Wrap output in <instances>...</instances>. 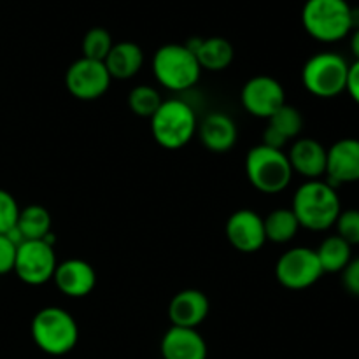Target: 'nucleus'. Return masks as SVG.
Wrapping results in <instances>:
<instances>
[{"mask_svg": "<svg viewBox=\"0 0 359 359\" xmlns=\"http://www.w3.org/2000/svg\"><path fill=\"white\" fill-rule=\"evenodd\" d=\"M291 210L297 216L300 228L311 231H326L335 226L342 203L333 188L326 181H305L300 188L294 191L293 205Z\"/></svg>", "mask_w": 359, "mask_h": 359, "instance_id": "nucleus-1", "label": "nucleus"}, {"mask_svg": "<svg viewBox=\"0 0 359 359\" xmlns=\"http://www.w3.org/2000/svg\"><path fill=\"white\" fill-rule=\"evenodd\" d=\"M302 25L316 41L339 42L353 32V7L347 0H307L302 9Z\"/></svg>", "mask_w": 359, "mask_h": 359, "instance_id": "nucleus-2", "label": "nucleus"}, {"mask_svg": "<svg viewBox=\"0 0 359 359\" xmlns=\"http://www.w3.org/2000/svg\"><path fill=\"white\" fill-rule=\"evenodd\" d=\"M34 344L49 356H65L79 342V326L62 307H44L34 316L30 326Z\"/></svg>", "mask_w": 359, "mask_h": 359, "instance_id": "nucleus-3", "label": "nucleus"}, {"mask_svg": "<svg viewBox=\"0 0 359 359\" xmlns=\"http://www.w3.org/2000/svg\"><path fill=\"white\" fill-rule=\"evenodd\" d=\"M198 128L196 114L189 104L179 98L163 100L151 118V133L165 149L184 147Z\"/></svg>", "mask_w": 359, "mask_h": 359, "instance_id": "nucleus-4", "label": "nucleus"}, {"mask_svg": "<svg viewBox=\"0 0 359 359\" xmlns=\"http://www.w3.org/2000/svg\"><path fill=\"white\" fill-rule=\"evenodd\" d=\"M245 174L258 191L277 195L290 186L294 172L284 151L259 144L245 156Z\"/></svg>", "mask_w": 359, "mask_h": 359, "instance_id": "nucleus-5", "label": "nucleus"}, {"mask_svg": "<svg viewBox=\"0 0 359 359\" xmlns=\"http://www.w3.org/2000/svg\"><path fill=\"white\" fill-rule=\"evenodd\" d=\"M153 74L167 90L186 91L200 81L202 67L186 44H165L154 53Z\"/></svg>", "mask_w": 359, "mask_h": 359, "instance_id": "nucleus-6", "label": "nucleus"}, {"mask_svg": "<svg viewBox=\"0 0 359 359\" xmlns=\"http://www.w3.org/2000/svg\"><path fill=\"white\" fill-rule=\"evenodd\" d=\"M349 63L342 55L333 51L316 53L302 69V83L311 95L318 98H335L346 91Z\"/></svg>", "mask_w": 359, "mask_h": 359, "instance_id": "nucleus-7", "label": "nucleus"}, {"mask_svg": "<svg viewBox=\"0 0 359 359\" xmlns=\"http://www.w3.org/2000/svg\"><path fill=\"white\" fill-rule=\"evenodd\" d=\"M55 235H49L44 241H25L18 245L14 270L18 279L28 286H42L49 283L58 266L55 249Z\"/></svg>", "mask_w": 359, "mask_h": 359, "instance_id": "nucleus-8", "label": "nucleus"}, {"mask_svg": "<svg viewBox=\"0 0 359 359\" xmlns=\"http://www.w3.org/2000/svg\"><path fill=\"white\" fill-rule=\"evenodd\" d=\"M316 249L293 248L284 252L276 263V277L284 287L293 291L307 290L323 277Z\"/></svg>", "mask_w": 359, "mask_h": 359, "instance_id": "nucleus-9", "label": "nucleus"}, {"mask_svg": "<svg viewBox=\"0 0 359 359\" xmlns=\"http://www.w3.org/2000/svg\"><path fill=\"white\" fill-rule=\"evenodd\" d=\"M111 76L104 62L90 58H79L67 69L65 86L69 93L77 100L91 102L105 95L111 86Z\"/></svg>", "mask_w": 359, "mask_h": 359, "instance_id": "nucleus-10", "label": "nucleus"}, {"mask_svg": "<svg viewBox=\"0 0 359 359\" xmlns=\"http://www.w3.org/2000/svg\"><path fill=\"white\" fill-rule=\"evenodd\" d=\"M241 102L251 116L269 119L286 104V91L273 77L256 76L242 86Z\"/></svg>", "mask_w": 359, "mask_h": 359, "instance_id": "nucleus-11", "label": "nucleus"}, {"mask_svg": "<svg viewBox=\"0 0 359 359\" xmlns=\"http://www.w3.org/2000/svg\"><path fill=\"white\" fill-rule=\"evenodd\" d=\"M325 175L333 188L359 182V139L346 137L326 151Z\"/></svg>", "mask_w": 359, "mask_h": 359, "instance_id": "nucleus-12", "label": "nucleus"}, {"mask_svg": "<svg viewBox=\"0 0 359 359\" xmlns=\"http://www.w3.org/2000/svg\"><path fill=\"white\" fill-rule=\"evenodd\" d=\"M226 238L237 251L251 255L266 244L263 217L251 209H241L226 221Z\"/></svg>", "mask_w": 359, "mask_h": 359, "instance_id": "nucleus-13", "label": "nucleus"}, {"mask_svg": "<svg viewBox=\"0 0 359 359\" xmlns=\"http://www.w3.org/2000/svg\"><path fill=\"white\" fill-rule=\"evenodd\" d=\"M56 287L69 298L88 297L97 286V272L84 259H65L58 263L53 276Z\"/></svg>", "mask_w": 359, "mask_h": 359, "instance_id": "nucleus-14", "label": "nucleus"}, {"mask_svg": "<svg viewBox=\"0 0 359 359\" xmlns=\"http://www.w3.org/2000/svg\"><path fill=\"white\" fill-rule=\"evenodd\" d=\"M210 302L200 290H182L172 298L168 305V318L172 326L181 328H198L207 319Z\"/></svg>", "mask_w": 359, "mask_h": 359, "instance_id": "nucleus-15", "label": "nucleus"}, {"mask_svg": "<svg viewBox=\"0 0 359 359\" xmlns=\"http://www.w3.org/2000/svg\"><path fill=\"white\" fill-rule=\"evenodd\" d=\"M163 359H207V342L196 328L170 326L160 344Z\"/></svg>", "mask_w": 359, "mask_h": 359, "instance_id": "nucleus-16", "label": "nucleus"}, {"mask_svg": "<svg viewBox=\"0 0 359 359\" xmlns=\"http://www.w3.org/2000/svg\"><path fill=\"white\" fill-rule=\"evenodd\" d=\"M326 147L311 137L297 139L287 153L291 168L309 181L323 177L326 174Z\"/></svg>", "mask_w": 359, "mask_h": 359, "instance_id": "nucleus-17", "label": "nucleus"}, {"mask_svg": "<svg viewBox=\"0 0 359 359\" xmlns=\"http://www.w3.org/2000/svg\"><path fill=\"white\" fill-rule=\"evenodd\" d=\"M200 142L212 153H226L237 144L238 130L233 119L223 112H212L198 123Z\"/></svg>", "mask_w": 359, "mask_h": 359, "instance_id": "nucleus-18", "label": "nucleus"}, {"mask_svg": "<svg viewBox=\"0 0 359 359\" xmlns=\"http://www.w3.org/2000/svg\"><path fill=\"white\" fill-rule=\"evenodd\" d=\"M186 48L195 53L202 70L221 72L228 69L235 58V49L231 42L224 37H207V39H189Z\"/></svg>", "mask_w": 359, "mask_h": 359, "instance_id": "nucleus-19", "label": "nucleus"}, {"mask_svg": "<svg viewBox=\"0 0 359 359\" xmlns=\"http://www.w3.org/2000/svg\"><path fill=\"white\" fill-rule=\"evenodd\" d=\"M111 79H130L137 76L144 65V51L139 44L130 41L112 46L107 58L104 60Z\"/></svg>", "mask_w": 359, "mask_h": 359, "instance_id": "nucleus-20", "label": "nucleus"}, {"mask_svg": "<svg viewBox=\"0 0 359 359\" xmlns=\"http://www.w3.org/2000/svg\"><path fill=\"white\" fill-rule=\"evenodd\" d=\"M353 245L347 244L344 238H340L339 235H332V237H326L325 241L319 244V248L316 249V255H318L319 263H321V269L325 273H339L346 269L347 265L353 259V251H351Z\"/></svg>", "mask_w": 359, "mask_h": 359, "instance_id": "nucleus-21", "label": "nucleus"}, {"mask_svg": "<svg viewBox=\"0 0 359 359\" xmlns=\"http://www.w3.org/2000/svg\"><path fill=\"white\" fill-rule=\"evenodd\" d=\"M16 228L25 241H44L51 235V214L42 205H28L20 210Z\"/></svg>", "mask_w": 359, "mask_h": 359, "instance_id": "nucleus-22", "label": "nucleus"}, {"mask_svg": "<svg viewBox=\"0 0 359 359\" xmlns=\"http://www.w3.org/2000/svg\"><path fill=\"white\" fill-rule=\"evenodd\" d=\"M265 224V235L266 242H273V244H287L297 237L298 230H300V223H298L297 216L291 209H276L263 219Z\"/></svg>", "mask_w": 359, "mask_h": 359, "instance_id": "nucleus-23", "label": "nucleus"}, {"mask_svg": "<svg viewBox=\"0 0 359 359\" xmlns=\"http://www.w3.org/2000/svg\"><path fill=\"white\" fill-rule=\"evenodd\" d=\"M161 104H163V98H161L160 91L149 84H139L128 95L130 111L140 118L151 119Z\"/></svg>", "mask_w": 359, "mask_h": 359, "instance_id": "nucleus-24", "label": "nucleus"}, {"mask_svg": "<svg viewBox=\"0 0 359 359\" xmlns=\"http://www.w3.org/2000/svg\"><path fill=\"white\" fill-rule=\"evenodd\" d=\"M269 126L277 130L284 139L291 140L300 135L302 128H304V116L297 107L284 104L279 111L270 116Z\"/></svg>", "mask_w": 359, "mask_h": 359, "instance_id": "nucleus-25", "label": "nucleus"}, {"mask_svg": "<svg viewBox=\"0 0 359 359\" xmlns=\"http://www.w3.org/2000/svg\"><path fill=\"white\" fill-rule=\"evenodd\" d=\"M114 42H112L111 34L105 28L95 27L86 32L83 39V56L84 58L95 60V62H104L107 58L109 51L112 49Z\"/></svg>", "mask_w": 359, "mask_h": 359, "instance_id": "nucleus-26", "label": "nucleus"}, {"mask_svg": "<svg viewBox=\"0 0 359 359\" xmlns=\"http://www.w3.org/2000/svg\"><path fill=\"white\" fill-rule=\"evenodd\" d=\"M337 235L349 245L359 244V210L349 209L342 210L335 223Z\"/></svg>", "mask_w": 359, "mask_h": 359, "instance_id": "nucleus-27", "label": "nucleus"}, {"mask_svg": "<svg viewBox=\"0 0 359 359\" xmlns=\"http://www.w3.org/2000/svg\"><path fill=\"white\" fill-rule=\"evenodd\" d=\"M20 210L16 198L6 189H0V235H6L16 226Z\"/></svg>", "mask_w": 359, "mask_h": 359, "instance_id": "nucleus-28", "label": "nucleus"}, {"mask_svg": "<svg viewBox=\"0 0 359 359\" xmlns=\"http://www.w3.org/2000/svg\"><path fill=\"white\" fill-rule=\"evenodd\" d=\"M18 245L7 235H0V276L13 272Z\"/></svg>", "mask_w": 359, "mask_h": 359, "instance_id": "nucleus-29", "label": "nucleus"}, {"mask_svg": "<svg viewBox=\"0 0 359 359\" xmlns=\"http://www.w3.org/2000/svg\"><path fill=\"white\" fill-rule=\"evenodd\" d=\"M342 284L347 293L359 298V258L351 259L349 265L342 270Z\"/></svg>", "mask_w": 359, "mask_h": 359, "instance_id": "nucleus-30", "label": "nucleus"}, {"mask_svg": "<svg viewBox=\"0 0 359 359\" xmlns=\"http://www.w3.org/2000/svg\"><path fill=\"white\" fill-rule=\"evenodd\" d=\"M346 91L359 105V60H356L353 65H349V76H347Z\"/></svg>", "mask_w": 359, "mask_h": 359, "instance_id": "nucleus-31", "label": "nucleus"}, {"mask_svg": "<svg viewBox=\"0 0 359 359\" xmlns=\"http://www.w3.org/2000/svg\"><path fill=\"white\" fill-rule=\"evenodd\" d=\"M263 146L272 147V149L283 151V147L287 144V139H284L277 130H273L272 126H266L265 132H263Z\"/></svg>", "mask_w": 359, "mask_h": 359, "instance_id": "nucleus-32", "label": "nucleus"}, {"mask_svg": "<svg viewBox=\"0 0 359 359\" xmlns=\"http://www.w3.org/2000/svg\"><path fill=\"white\" fill-rule=\"evenodd\" d=\"M351 51H353L354 58L359 60V28H354L351 32Z\"/></svg>", "mask_w": 359, "mask_h": 359, "instance_id": "nucleus-33", "label": "nucleus"}]
</instances>
